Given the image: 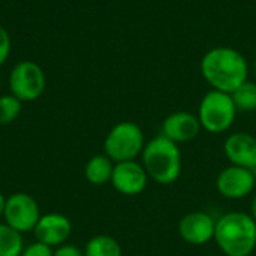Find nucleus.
I'll return each instance as SVG.
<instances>
[{
  "label": "nucleus",
  "instance_id": "f257e3e1",
  "mask_svg": "<svg viewBox=\"0 0 256 256\" xmlns=\"http://www.w3.org/2000/svg\"><path fill=\"white\" fill-rule=\"evenodd\" d=\"M201 75L213 90L232 93L248 81L249 64L246 57L231 46H214L201 58Z\"/></svg>",
  "mask_w": 256,
  "mask_h": 256
},
{
  "label": "nucleus",
  "instance_id": "f03ea898",
  "mask_svg": "<svg viewBox=\"0 0 256 256\" xmlns=\"http://www.w3.org/2000/svg\"><path fill=\"white\" fill-rule=\"evenodd\" d=\"M214 242L226 256H250L256 248V220L243 212L220 216L216 220Z\"/></svg>",
  "mask_w": 256,
  "mask_h": 256
},
{
  "label": "nucleus",
  "instance_id": "7ed1b4c3",
  "mask_svg": "<svg viewBox=\"0 0 256 256\" xmlns=\"http://www.w3.org/2000/svg\"><path fill=\"white\" fill-rule=\"evenodd\" d=\"M142 166L148 177L159 184H172L182 172V152L178 144L162 134L150 140L142 153Z\"/></svg>",
  "mask_w": 256,
  "mask_h": 256
},
{
  "label": "nucleus",
  "instance_id": "20e7f679",
  "mask_svg": "<svg viewBox=\"0 0 256 256\" xmlns=\"http://www.w3.org/2000/svg\"><path fill=\"white\" fill-rule=\"evenodd\" d=\"M237 108L230 93L219 90H208L198 108V120L201 128L210 134L226 132L236 122Z\"/></svg>",
  "mask_w": 256,
  "mask_h": 256
},
{
  "label": "nucleus",
  "instance_id": "39448f33",
  "mask_svg": "<svg viewBox=\"0 0 256 256\" xmlns=\"http://www.w3.org/2000/svg\"><path fill=\"white\" fill-rule=\"evenodd\" d=\"M146 140L142 129L134 122L117 123L106 135L105 154L116 164L135 160L144 150Z\"/></svg>",
  "mask_w": 256,
  "mask_h": 256
},
{
  "label": "nucleus",
  "instance_id": "423d86ee",
  "mask_svg": "<svg viewBox=\"0 0 256 256\" xmlns=\"http://www.w3.org/2000/svg\"><path fill=\"white\" fill-rule=\"evenodd\" d=\"M46 78L42 68L34 62H20L9 75L10 93L21 102H32L42 96Z\"/></svg>",
  "mask_w": 256,
  "mask_h": 256
},
{
  "label": "nucleus",
  "instance_id": "0eeeda50",
  "mask_svg": "<svg viewBox=\"0 0 256 256\" xmlns=\"http://www.w3.org/2000/svg\"><path fill=\"white\" fill-rule=\"evenodd\" d=\"M3 219L6 225L18 232H30L40 219L39 206L28 194H14L6 198Z\"/></svg>",
  "mask_w": 256,
  "mask_h": 256
},
{
  "label": "nucleus",
  "instance_id": "6e6552de",
  "mask_svg": "<svg viewBox=\"0 0 256 256\" xmlns=\"http://www.w3.org/2000/svg\"><path fill=\"white\" fill-rule=\"evenodd\" d=\"M256 177L254 170L230 165L216 178L218 192L226 200H242L254 192Z\"/></svg>",
  "mask_w": 256,
  "mask_h": 256
},
{
  "label": "nucleus",
  "instance_id": "1a4fd4ad",
  "mask_svg": "<svg viewBox=\"0 0 256 256\" xmlns=\"http://www.w3.org/2000/svg\"><path fill=\"white\" fill-rule=\"evenodd\" d=\"M148 178L150 177L142 164H138L136 160H126L114 165L111 184L118 194L135 196L147 188Z\"/></svg>",
  "mask_w": 256,
  "mask_h": 256
},
{
  "label": "nucleus",
  "instance_id": "9d476101",
  "mask_svg": "<svg viewBox=\"0 0 256 256\" xmlns=\"http://www.w3.org/2000/svg\"><path fill=\"white\" fill-rule=\"evenodd\" d=\"M214 230L216 220L206 212L188 213L178 224L180 237L192 246H202L210 240H214Z\"/></svg>",
  "mask_w": 256,
  "mask_h": 256
},
{
  "label": "nucleus",
  "instance_id": "9b49d317",
  "mask_svg": "<svg viewBox=\"0 0 256 256\" xmlns=\"http://www.w3.org/2000/svg\"><path fill=\"white\" fill-rule=\"evenodd\" d=\"M201 129L198 116L189 111H176L162 123V135L176 144L194 141L200 135Z\"/></svg>",
  "mask_w": 256,
  "mask_h": 256
},
{
  "label": "nucleus",
  "instance_id": "f8f14e48",
  "mask_svg": "<svg viewBox=\"0 0 256 256\" xmlns=\"http://www.w3.org/2000/svg\"><path fill=\"white\" fill-rule=\"evenodd\" d=\"M36 242H40L50 248H57L64 244L72 232L70 220L58 213H48L40 216L34 230Z\"/></svg>",
  "mask_w": 256,
  "mask_h": 256
},
{
  "label": "nucleus",
  "instance_id": "ddd939ff",
  "mask_svg": "<svg viewBox=\"0 0 256 256\" xmlns=\"http://www.w3.org/2000/svg\"><path fill=\"white\" fill-rule=\"evenodd\" d=\"M224 152L231 165L256 168V138L248 132H236L225 140Z\"/></svg>",
  "mask_w": 256,
  "mask_h": 256
},
{
  "label": "nucleus",
  "instance_id": "4468645a",
  "mask_svg": "<svg viewBox=\"0 0 256 256\" xmlns=\"http://www.w3.org/2000/svg\"><path fill=\"white\" fill-rule=\"evenodd\" d=\"M112 171H114L112 160L106 154H98L87 162L84 176L88 183L94 186H104L108 182H111Z\"/></svg>",
  "mask_w": 256,
  "mask_h": 256
},
{
  "label": "nucleus",
  "instance_id": "2eb2a0df",
  "mask_svg": "<svg viewBox=\"0 0 256 256\" xmlns=\"http://www.w3.org/2000/svg\"><path fill=\"white\" fill-rule=\"evenodd\" d=\"M84 256H122V248L110 236H96L87 242Z\"/></svg>",
  "mask_w": 256,
  "mask_h": 256
},
{
  "label": "nucleus",
  "instance_id": "dca6fc26",
  "mask_svg": "<svg viewBox=\"0 0 256 256\" xmlns=\"http://www.w3.org/2000/svg\"><path fill=\"white\" fill-rule=\"evenodd\" d=\"M22 236L6 224H0V256H21Z\"/></svg>",
  "mask_w": 256,
  "mask_h": 256
},
{
  "label": "nucleus",
  "instance_id": "f3484780",
  "mask_svg": "<svg viewBox=\"0 0 256 256\" xmlns=\"http://www.w3.org/2000/svg\"><path fill=\"white\" fill-rule=\"evenodd\" d=\"M231 98L234 100L237 111L242 112L256 111V82L249 80L244 81L231 93Z\"/></svg>",
  "mask_w": 256,
  "mask_h": 256
},
{
  "label": "nucleus",
  "instance_id": "a211bd4d",
  "mask_svg": "<svg viewBox=\"0 0 256 256\" xmlns=\"http://www.w3.org/2000/svg\"><path fill=\"white\" fill-rule=\"evenodd\" d=\"M21 100L14 94L0 96V124H9L16 120L21 112Z\"/></svg>",
  "mask_w": 256,
  "mask_h": 256
},
{
  "label": "nucleus",
  "instance_id": "6ab92c4d",
  "mask_svg": "<svg viewBox=\"0 0 256 256\" xmlns=\"http://www.w3.org/2000/svg\"><path fill=\"white\" fill-rule=\"evenodd\" d=\"M52 254H54L52 248H50L40 242H36V243H32L27 248H24L21 256H52Z\"/></svg>",
  "mask_w": 256,
  "mask_h": 256
},
{
  "label": "nucleus",
  "instance_id": "aec40b11",
  "mask_svg": "<svg viewBox=\"0 0 256 256\" xmlns=\"http://www.w3.org/2000/svg\"><path fill=\"white\" fill-rule=\"evenodd\" d=\"M10 54V36L4 27L0 26V66L8 60Z\"/></svg>",
  "mask_w": 256,
  "mask_h": 256
},
{
  "label": "nucleus",
  "instance_id": "412c9836",
  "mask_svg": "<svg viewBox=\"0 0 256 256\" xmlns=\"http://www.w3.org/2000/svg\"><path fill=\"white\" fill-rule=\"evenodd\" d=\"M52 256H84V252L74 244H60L54 250Z\"/></svg>",
  "mask_w": 256,
  "mask_h": 256
},
{
  "label": "nucleus",
  "instance_id": "4be33fe9",
  "mask_svg": "<svg viewBox=\"0 0 256 256\" xmlns=\"http://www.w3.org/2000/svg\"><path fill=\"white\" fill-rule=\"evenodd\" d=\"M4 206H6V198L3 196V194H0V218H3V213H4Z\"/></svg>",
  "mask_w": 256,
  "mask_h": 256
},
{
  "label": "nucleus",
  "instance_id": "5701e85b",
  "mask_svg": "<svg viewBox=\"0 0 256 256\" xmlns=\"http://www.w3.org/2000/svg\"><path fill=\"white\" fill-rule=\"evenodd\" d=\"M250 216H252V218L256 220V195L254 196V200H252V206H250Z\"/></svg>",
  "mask_w": 256,
  "mask_h": 256
},
{
  "label": "nucleus",
  "instance_id": "b1692460",
  "mask_svg": "<svg viewBox=\"0 0 256 256\" xmlns=\"http://www.w3.org/2000/svg\"><path fill=\"white\" fill-rule=\"evenodd\" d=\"M254 70H255V76H256V58H255V64H254Z\"/></svg>",
  "mask_w": 256,
  "mask_h": 256
}]
</instances>
